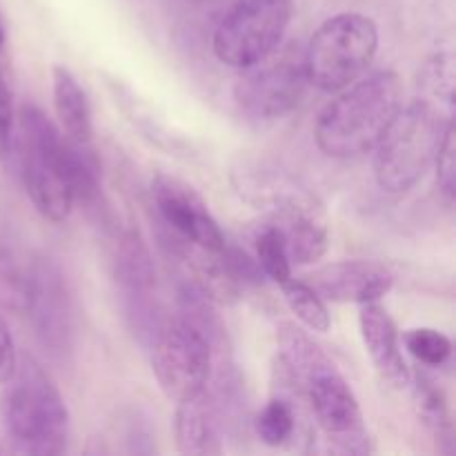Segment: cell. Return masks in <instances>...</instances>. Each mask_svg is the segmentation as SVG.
<instances>
[{
  "instance_id": "5b68a950",
  "label": "cell",
  "mask_w": 456,
  "mask_h": 456,
  "mask_svg": "<svg viewBox=\"0 0 456 456\" xmlns=\"http://www.w3.org/2000/svg\"><path fill=\"white\" fill-rule=\"evenodd\" d=\"M67 147L56 125L36 105H22L20 110V150L22 183L36 212L52 223H62L74 209Z\"/></svg>"
},
{
  "instance_id": "ac0fdd59",
  "label": "cell",
  "mask_w": 456,
  "mask_h": 456,
  "mask_svg": "<svg viewBox=\"0 0 456 456\" xmlns=\"http://www.w3.org/2000/svg\"><path fill=\"white\" fill-rule=\"evenodd\" d=\"M414 405H417V414L421 419L423 428L430 432L435 444L444 445L441 448L444 452H450L452 450L454 430L445 392L428 377H419L417 386H414Z\"/></svg>"
},
{
  "instance_id": "603a6c76",
  "label": "cell",
  "mask_w": 456,
  "mask_h": 456,
  "mask_svg": "<svg viewBox=\"0 0 456 456\" xmlns=\"http://www.w3.org/2000/svg\"><path fill=\"white\" fill-rule=\"evenodd\" d=\"M403 346L419 363L439 368L452 354V341L444 332L432 328H414L403 334Z\"/></svg>"
},
{
  "instance_id": "7c38bea8",
  "label": "cell",
  "mask_w": 456,
  "mask_h": 456,
  "mask_svg": "<svg viewBox=\"0 0 456 456\" xmlns=\"http://www.w3.org/2000/svg\"><path fill=\"white\" fill-rule=\"evenodd\" d=\"M27 314L34 319L40 341L53 352H65L71 337V307L65 281L53 263L38 258L34 263V285Z\"/></svg>"
},
{
  "instance_id": "5bb4252c",
  "label": "cell",
  "mask_w": 456,
  "mask_h": 456,
  "mask_svg": "<svg viewBox=\"0 0 456 456\" xmlns=\"http://www.w3.org/2000/svg\"><path fill=\"white\" fill-rule=\"evenodd\" d=\"M274 223L288 248L289 261L297 265H310L321 261L328 252V227L319 209L305 200H288L279 208Z\"/></svg>"
},
{
  "instance_id": "9c48e42d",
  "label": "cell",
  "mask_w": 456,
  "mask_h": 456,
  "mask_svg": "<svg viewBox=\"0 0 456 456\" xmlns=\"http://www.w3.org/2000/svg\"><path fill=\"white\" fill-rule=\"evenodd\" d=\"M243 71L245 74L236 83L234 98L252 118L272 120L289 114L303 101L310 85L303 53L283 52L274 56L272 52Z\"/></svg>"
},
{
  "instance_id": "277c9868",
  "label": "cell",
  "mask_w": 456,
  "mask_h": 456,
  "mask_svg": "<svg viewBox=\"0 0 456 456\" xmlns=\"http://www.w3.org/2000/svg\"><path fill=\"white\" fill-rule=\"evenodd\" d=\"M452 114L445 116L432 101H412L401 107L396 118L374 147V176L387 194H405L435 165L436 151Z\"/></svg>"
},
{
  "instance_id": "e0dca14e",
  "label": "cell",
  "mask_w": 456,
  "mask_h": 456,
  "mask_svg": "<svg viewBox=\"0 0 456 456\" xmlns=\"http://www.w3.org/2000/svg\"><path fill=\"white\" fill-rule=\"evenodd\" d=\"M34 285V263H25L16 249L0 239V310L27 314Z\"/></svg>"
},
{
  "instance_id": "ba28073f",
  "label": "cell",
  "mask_w": 456,
  "mask_h": 456,
  "mask_svg": "<svg viewBox=\"0 0 456 456\" xmlns=\"http://www.w3.org/2000/svg\"><path fill=\"white\" fill-rule=\"evenodd\" d=\"M216 343L205 330L183 316L159 334L151 354V370L160 390L172 401L194 399L208 390L214 370Z\"/></svg>"
},
{
  "instance_id": "d6986e66",
  "label": "cell",
  "mask_w": 456,
  "mask_h": 456,
  "mask_svg": "<svg viewBox=\"0 0 456 456\" xmlns=\"http://www.w3.org/2000/svg\"><path fill=\"white\" fill-rule=\"evenodd\" d=\"M116 276L132 292H145L154 285V265H151L145 243L136 232L120 236L118 249H116Z\"/></svg>"
},
{
  "instance_id": "ffe728a7",
  "label": "cell",
  "mask_w": 456,
  "mask_h": 456,
  "mask_svg": "<svg viewBox=\"0 0 456 456\" xmlns=\"http://www.w3.org/2000/svg\"><path fill=\"white\" fill-rule=\"evenodd\" d=\"M281 288H283V298L288 307L305 328L321 334L332 328V319H330L325 301L312 285H307L305 281L288 279L285 283H281Z\"/></svg>"
},
{
  "instance_id": "d4e9b609",
  "label": "cell",
  "mask_w": 456,
  "mask_h": 456,
  "mask_svg": "<svg viewBox=\"0 0 456 456\" xmlns=\"http://www.w3.org/2000/svg\"><path fill=\"white\" fill-rule=\"evenodd\" d=\"M16 347H13L12 332H9L7 321L0 314V386H7L9 379L16 372Z\"/></svg>"
},
{
  "instance_id": "7a4b0ae2",
  "label": "cell",
  "mask_w": 456,
  "mask_h": 456,
  "mask_svg": "<svg viewBox=\"0 0 456 456\" xmlns=\"http://www.w3.org/2000/svg\"><path fill=\"white\" fill-rule=\"evenodd\" d=\"M405 89L392 69L374 71L341 89L314 127L319 150L332 159L370 154L403 107Z\"/></svg>"
},
{
  "instance_id": "7402d4cb",
  "label": "cell",
  "mask_w": 456,
  "mask_h": 456,
  "mask_svg": "<svg viewBox=\"0 0 456 456\" xmlns=\"http://www.w3.org/2000/svg\"><path fill=\"white\" fill-rule=\"evenodd\" d=\"M254 245H256V263L267 279L279 285L292 279V261H289L283 236L276 230L274 223H267L261 227V232L254 239Z\"/></svg>"
},
{
  "instance_id": "8992f818",
  "label": "cell",
  "mask_w": 456,
  "mask_h": 456,
  "mask_svg": "<svg viewBox=\"0 0 456 456\" xmlns=\"http://www.w3.org/2000/svg\"><path fill=\"white\" fill-rule=\"evenodd\" d=\"M377 52V22L363 13H338L314 31L303 53L307 80L321 92H341L368 71Z\"/></svg>"
},
{
  "instance_id": "484cf974",
  "label": "cell",
  "mask_w": 456,
  "mask_h": 456,
  "mask_svg": "<svg viewBox=\"0 0 456 456\" xmlns=\"http://www.w3.org/2000/svg\"><path fill=\"white\" fill-rule=\"evenodd\" d=\"M13 132V110H12V94L7 85L0 78V159L9 154Z\"/></svg>"
},
{
  "instance_id": "30bf717a",
  "label": "cell",
  "mask_w": 456,
  "mask_h": 456,
  "mask_svg": "<svg viewBox=\"0 0 456 456\" xmlns=\"http://www.w3.org/2000/svg\"><path fill=\"white\" fill-rule=\"evenodd\" d=\"M151 196L165 225L176 232L178 240L205 252H223L225 236L214 221L208 203L196 194L191 185L181 178L159 174L151 181Z\"/></svg>"
},
{
  "instance_id": "44dd1931",
  "label": "cell",
  "mask_w": 456,
  "mask_h": 456,
  "mask_svg": "<svg viewBox=\"0 0 456 456\" xmlns=\"http://www.w3.org/2000/svg\"><path fill=\"white\" fill-rule=\"evenodd\" d=\"M256 435L272 448L285 445L297 435V408L288 396H274L256 417Z\"/></svg>"
},
{
  "instance_id": "3957f363",
  "label": "cell",
  "mask_w": 456,
  "mask_h": 456,
  "mask_svg": "<svg viewBox=\"0 0 456 456\" xmlns=\"http://www.w3.org/2000/svg\"><path fill=\"white\" fill-rule=\"evenodd\" d=\"M4 421L13 450L20 454L53 456L65 452L69 439V412L61 390L43 365L22 356L9 379Z\"/></svg>"
},
{
  "instance_id": "52a82bcc",
  "label": "cell",
  "mask_w": 456,
  "mask_h": 456,
  "mask_svg": "<svg viewBox=\"0 0 456 456\" xmlns=\"http://www.w3.org/2000/svg\"><path fill=\"white\" fill-rule=\"evenodd\" d=\"M292 13V0H236L214 31V53L240 71L256 65L279 49Z\"/></svg>"
},
{
  "instance_id": "2e32d148",
  "label": "cell",
  "mask_w": 456,
  "mask_h": 456,
  "mask_svg": "<svg viewBox=\"0 0 456 456\" xmlns=\"http://www.w3.org/2000/svg\"><path fill=\"white\" fill-rule=\"evenodd\" d=\"M53 80V107L61 120L62 129L69 136L71 142L87 145L94 136L92 123V107H89L87 94L80 87L78 80L74 78L67 67L56 65L52 69Z\"/></svg>"
},
{
  "instance_id": "9a60e30c",
  "label": "cell",
  "mask_w": 456,
  "mask_h": 456,
  "mask_svg": "<svg viewBox=\"0 0 456 456\" xmlns=\"http://www.w3.org/2000/svg\"><path fill=\"white\" fill-rule=\"evenodd\" d=\"M178 452L190 456L221 454V435H218L216 408L209 392H200L194 399L181 401L174 419Z\"/></svg>"
},
{
  "instance_id": "4fadbf2b",
  "label": "cell",
  "mask_w": 456,
  "mask_h": 456,
  "mask_svg": "<svg viewBox=\"0 0 456 456\" xmlns=\"http://www.w3.org/2000/svg\"><path fill=\"white\" fill-rule=\"evenodd\" d=\"M359 325L361 334H363V343L368 347V354L372 356L374 368L379 370L383 381H387L395 387L410 386L412 374H410L403 352H401L399 330H396L395 321L387 314L386 307L379 301L361 303Z\"/></svg>"
},
{
  "instance_id": "6da1fadb",
  "label": "cell",
  "mask_w": 456,
  "mask_h": 456,
  "mask_svg": "<svg viewBox=\"0 0 456 456\" xmlns=\"http://www.w3.org/2000/svg\"><path fill=\"white\" fill-rule=\"evenodd\" d=\"M276 338L281 347V377L310 405L316 426L341 452H370V435L359 401L323 347L294 323L281 325Z\"/></svg>"
},
{
  "instance_id": "cb8c5ba5",
  "label": "cell",
  "mask_w": 456,
  "mask_h": 456,
  "mask_svg": "<svg viewBox=\"0 0 456 456\" xmlns=\"http://www.w3.org/2000/svg\"><path fill=\"white\" fill-rule=\"evenodd\" d=\"M436 183L439 190L448 200L454 199L456 191V134H454V120H450L445 127L444 141H441L439 151H436Z\"/></svg>"
},
{
  "instance_id": "8fae6325",
  "label": "cell",
  "mask_w": 456,
  "mask_h": 456,
  "mask_svg": "<svg viewBox=\"0 0 456 456\" xmlns=\"http://www.w3.org/2000/svg\"><path fill=\"white\" fill-rule=\"evenodd\" d=\"M305 283L312 285L323 301L361 305L386 297L395 285V276L381 263L338 261L307 274Z\"/></svg>"
},
{
  "instance_id": "4316f807",
  "label": "cell",
  "mask_w": 456,
  "mask_h": 456,
  "mask_svg": "<svg viewBox=\"0 0 456 456\" xmlns=\"http://www.w3.org/2000/svg\"><path fill=\"white\" fill-rule=\"evenodd\" d=\"M4 45V27H3V20H0V47Z\"/></svg>"
},
{
  "instance_id": "83f0119b",
  "label": "cell",
  "mask_w": 456,
  "mask_h": 456,
  "mask_svg": "<svg viewBox=\"0 0 456 456\" xmlns=\"http://www.w3.org/2000/svg\"><path fill=\"white\" fill-rule=\"evenodd\" d=\"M0 454H3V445H0Z\"/></svg>"
}]
</instances>
